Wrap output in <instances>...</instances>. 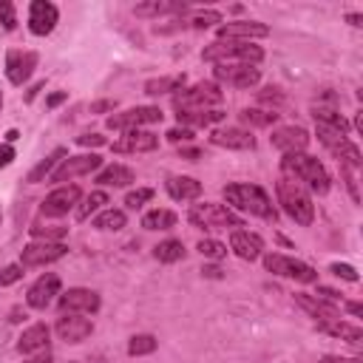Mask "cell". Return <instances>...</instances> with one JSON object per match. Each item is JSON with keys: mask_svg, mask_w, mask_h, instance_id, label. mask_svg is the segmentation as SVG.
Segmentation results:
<instances>
[{"mask_svg": "<svg viewBox=\"0 0 363 363\" xmlns=\"http://www.w3.org/2000/svg\"><path fill=\"white\" fill-rule=\"evenodd\" d=\"M230 250L244 261H255L264 255V238L258 233H250V230H233L230 233Z\"/></svg>", "mask_w": 363, "mask_h": 363, "instance_id": "21", "label": "cell"}, {"mask_svg": "<svg viewBox=\"0 0 363 363\" xmlns=\"http://www.w3.org/2000/svg\"><path fill=\"white\" fill-rule=\"evenodd\" d=\"M182 88H184V74L156 77V79H147L145 82V94L147 96H159V94H167V91H182Z\"/></svg>", "mask_w": 363, "mask_h": 363, "instance_id": "35", "label": "cell"}, {"mask_svg": "<svg viewBox=\"0 0 363 363\" xmlns=\"http://www.w3.org/2000/svg\"><path fill=\"white\" fill-rule=\"evenodd\" d=\"M79 199H82V190H79L77 184H60L57 190H51V193L43 199L40 213H43L45 218H60V216H68V210H77Z\"/></svg>", "mask_w": 363, "mask_h": 363, "instance_id": "11", "label": "cell"}, {"mask_svg": "<svg viewBox=\"0 0 363 363\" xmlns=\"http://www.w3.org/2000/svg\"><path fill=\"white\" fill-rule=\"evenodd\" d=\"M77 145H82V147H99V145H105V136H99V133H82V136H77Z\"/></svg>", "mask_w": 363, "mask_h": 363, "instance_id": "49", "label": "cell"}, {"mask_svg": "<svg viewBox=\"0 0 363 363\" xmlns=\"http://www.w3.org/2000/svg\"><path fill=\"white\" fill-rule=\"evenodd\" d=\"M318 363H360L357 357H340V354H323Z\"/></svg>", "mask_w": 363, "mask_h": 363, "instance_id": "52", "label": "cell"}, {"mask_svg": "<svg viewBox=\"0 0 363 363\" xmlns=\"http://www.w3.org/2000/svg\"><path fill=\"white\" fill-rule=\"evenodd\" d=\"M153 255H156V261H162V264H176V261L184 258V244H182L179 238H164V241H159V244L153 247Z\"/></svg>", "mask_w": 363, "mask_h": 363, "instance_id": "34", "label": "cell"}, {"mask_svg": "<svg viewBox=\"0 0 363 363\" xmlns=\"http://www.w3.org/2000/svg\"><path fill=\"white\" fill-rule=\"evenodd\" d=\"M187 221L199 230H238L244 227V218L238 213H233L227 204H216V201H201L193 204L187 210Z\"/></svg>", "mask_w": 363, "mask_h": 363, "instance_id": "5", "label": "cell"}, {"mask_svg": "<svg viewBox=\"0 0 363 363\" xmlns=\"http://www.w3.org/2000/svg\"><path fill=\"white\" fill-rule=\"evenodd\" d=\"M340 176H343V182H346V190H349L352 201L357 204V201H360V190H357V179H354V170H352V167H340Z\"/></svg>", "mask_w": 363, "mask_h": 363, "instance_id": "46", "label": "cell"}, {"mask_svg": "<svg viewBox=\"0 0 363 363\" xmlns=\"http://www.w3.org/2000/svg\"><path fill=\"white\" fill-rule=\"evenodd\" d=\"M65 156H68V150H65V147H54V150H51L45 159H40V162H37V164L28 170L26 182H28V184H37V182H43L45 176H51V173H54V164H60Z\"/></svg>", "mask_w": 363, "mask_h": 363, "instance_id": "30", "label": "cell"}, {"mask_svg": "<svg viewBox=\"0 0 363 363\" xmlns=\"http://www.w3.org/2000/svg\"><path fill=\"white\" fill-rule=\"evenodd\" d=\"M182 156L184 159H199V150L196 147H182Z\"/></svg>", "mask_w": 363, "mask_h": 363, "instance_id": "58", "label": "cell"}, {"mask_svg": "<svg viewBox=\"0 0 363 363\" xmlns=\"http://www.w3.org/2000/svg\"><path fill=\"white\" fill-rule=\"evenodd\" d=\"M26 363H51V352L45 349V352H37L31 360H26Z\"/></svg>", "mask_w": 363, "mask_h": 363, "instance_id": "54", "label": "cell"}, {"mask_svg": "<svg viewBox=\"0 0 363 363\" xmlns=\"http://www.w3.org/2000/svg\"><path fill=\"white\" fill-rule=\"evenodd\" d=\"M315 136H318V142L335 156L337 153V147L346 142V133H340V130H335V128H326V125H315Z\"/></svg>", "mask_w": 363, "mask_h": 363, "instance_id": "39", "label": "cell"}, {"mask_svg": "<svg viewBox=\"0 0 363 363\" xmlns=\"http://www.w3.org/2000/svg\"><path fill=\"white\" fill-rule=\"evenodd\" d=\"M57 20H60V11H57L54 3H48V0H34V3L28 6V31H31V34H37V37L51 34L54 26H57Z\"/></svg>", "mask_w": 363, "mask_h": 363, "instance_id": "17", "label": "cell"}, {"mask_svg": "<svg viewBox=\"0 0 363 363\" xmlns=\"http://www.w3.org/2000/svg\"><path fill=\"white\" fill-rule=\"evenodd\" d=\"M275 193H278V204L284 207V213H286L295 224L309 227V224L315 221L312 196H309V190H306L301 182H295V179H289V176H281V179L275 182Z\"/></svg>", "mask_w": 363, "mask_h": 363, "instance_id": "3", "label": "cell"}, {"mask_svg": "<svg viewBox=\"0 0 363 363\" xmlns=\"http://www.w3.org/2000/svg\"><path fill=\"white\" fill-rule=\"evenodd\" d=\"M23 275H26V272H23L20 264H6V267L0 269V286H11V284H17Z\"/></svg>", "mask_w": 363, "mask_h": 363, "instance_id": "45", "label": "cell"}, {"mask_svg": "<svg viewBox=\"0 0 363 363\" xmlns=\"http://www.w3.org/2000/svg\"><path fill=\"white\" fill-rule=\"evenodd\" d=\"M65 252H68V247L62 241H31L20 252V267L23 269L45 267V264H54V261L65 258Z\"/></svg>", "mask_w": 363, "mask_h": 363, "instance_id": "9", "label": "cell"}, {"mask_svg": "<svg viewBox=\"0 0 363 363\" xmlns=\"http://www.w3.org/2000/svg\"><path fill=\"white\" fill-rule=\"evenodd\" d=\"M43 85H45V82H34V85L28 88V94H26V102H31V99L37 96V91H43Z\"/></svg>", "mask_w": 363, "mask_h": 363, "instance_id": "56", "label": "cell"}, {"mask_svg": "<svg viewBox=\"0 0 363 363\" xmlns=\"http://www.w3.org/2000/svg\"><path fill=\"white\" fill-rule=\"evenodd\" d=\"M224 102V94L216 82H196L173 94V111H216Z\"/></svg>", "mask_w": 363, "mask_h": 363, "instance_id": "6", "label": "cell"}, {"mask_svg": "<svg viewBox=\"0 0 363 363\" xmlns=\"http://www.w3.org/2000/svg\"><path fill=\"white\" fill-rule=\"evenodd\" d=\"M0 23H3L6 31H14V28H17V11H14V3H9V0L0 3Z\"/></svg>", "mask_w": 363, "mask_h": 363, "instance_id": "44", "label": "cell"}, {"mask_svg": "<svg viewBox=\"0 0 363 363\" xmlns=\"http://www.w3.org/2000/svg\"><path fill=\"white\" fill-rule=\"evenodd\" d=\"M136 182V173L128 164H108L96 173V184L102 187H128Z\"/></svg>", "mask_w": 363, "mask_h": 363, "instance_id": "29", "label": "cell"}, {"mask_svg": "<svg viewBox=\"0 0 363 363\" xmlns=\"http://www.w3.org/2000/svg\"><path fill=\"white\" fill-rule=\"evenodd\" d=\"M116 108V99H99L91 105V113H105V111H113Z\"/></svg>", "mask_w": 363, "mask_h": 363, "instance_id": "50", "label": "cell"}, {"mask_svg": "<svg viewBox=\"0 0 363 363\" xmlns=\"http://www.w3.org/2000/svg\"><path fill=\"white\" fill-rule=\"evenodd\" d=\"M60 286H62V281H60L57 272H45V275H40V278L28 286V292H26V303H28V309H48L51 301L60 295Z\"/></svg>", "mask_w": 363, "mask_h": 363, "instance_id": "15", "label": "cell"}, {"mask_svg": "<svg viewBox=\"0 0 363 363\" xmlns=\"http://www.w3.org/2000/svg\"><path fill=\"white\" fill-rule=\"evenodd\" d=\"M346 309H349L352 315H363V306H360L357 301H349V303H346Z\"/></svg>", "mask_w": 363, "mask_h": 363, "instance_id": "57", "label": "cell"}, {"mask_svg": "<svg viewBox=\"0 0 363 363\" xmlns=\"http://www.w3.org/2000/svg\"><path fill=\"white\" fill-rule=\"evenodd\" d=\"M91 224L96 227V230H122L125 224H128V216L122 213V210H113V207H108V210H102L99 216H94L91 218Z\"/></svg>", "mask_w": 363, "mask_h": 363, "instance_id": "37", "label": "cell"}, {"mask_svg": "<svg viewBox=\"0 0 363 363\" xmlns=\"http://www.w3.org/2000/svg\"><path fill=\"white\" fill-rule=\"evenodd\" d=\"M34 65H37L34 51H20V48L6 51V77L11 85H23L34 74Z\"/></svg>", "mask_w": 363, "mask_h": 363, "instance_id": "20", "label": "cell"}, {"mask_svg": "<svg viewBox=\"0 0 363 363\" xmlns=\"http://www.w3.org/2000/svg\"><path fill=\"white\" fill-rule=\"evenodd\" d=\"M269 26L258 23V20H227L218 26V40H244L252 43L258 37H267Z\"/></svg>", "mask_w": 363, "mask_h": 363, "instance_id": "18", "label": "cell"}, {"mask_svg": "<svg viewBox=\"0 0 363 363\" xmlns=\"http://www.w3.org/2000/svg\"><path fill=\"white\" fill-rule=\"evenodd\" d=\"M196 250H199L204 258H213V261H221V258L227 255V244H221V241H216V238H201V241L196 244Z\"/></svg>", "mask_w": 363, "mask_h": 363, "instance_id": "42", "label": "cell"}, {"mask_svg": "<svg viewBox=\"0 0 363 363\" xmlns=\"http://www.w3.org/2000/svg\"><path fill=\"white\" fill-rule=\"evenodd\" d=\"M164 187L176 201H196L201 196V182H196L193 176H170Z\"/></svg>", "mask_w": 363, "mask_h": 363, "instance_id": "27", "label": "cell"}, {"mask_svg": "<svg viewBox=\"0 0 363 363\" xmlns=\"http://www.w3.org/2000/svg\"><path fill=\"white\" fill-rule=\"evenodd\" d=\"M28 230H31V235H34L37 241H62V235L68 233V227H60V224H54V227H45V224H31Z\"/></svg>", "mask_w": 363, "mask_h": 363, "instance_id": "41", "label": "cell"}, {"mask_svg": "<svg viewBox=\"0 0 363 363\" xmlns=\"http://www.w3.org/2000/svg\"><path fill=\"white\" fill-rule=\"evenodd\" d=\"M153 199V187H139V190H130L128 196H125V207L128 210H139L145 201H150Z\"/></svg>", "mask_w": 363, "mask_h": 363, "instance_id": "43", "label": "cell"}, {"mask_svg": "<svg viewBox=\"0 0 363 363\" xmlns=\"http://www.w3.org/2000/svg\"><path fill=\"white\" fill-rule=\"evenodd\" d=\"M17 136H20V133H17V130H9V133H6V145H11V142H14V139H17Z\"/></svg>", "mask_w": 363, "mask_h": 363, "instance_id": "60", "label": "cell"}, {"mask_svg": "<svg viewBox=\"0 0 363 363\" xmlns=\"http://www.w3.org/2000/svg\"><path fill=\"white\" fill-rule=\"evenodd\" d=\"M99 167H102V156H96V153H79V156L62 159V162L54 167V173H51L48 179H51V182H71V179L88 176V173H94V170H99Z\"/></svg>", "mask_w": 363, "mask_h": 363, "instance_id": "13", "label": "cell"}, {"mask_svg": "<svg viewBox=\"0 0 363 363\" xmlns=\"http://www.w3.org/2000/svg\"><path fill=\"white\" fill-rule=\"evenodd\" d=\"M102 204H108V193H105V190H91V193L82 199V204H77V218H79V221L91 218V213L102 210Z\"/></svg>", "mask_w": 363, "mask_h": 363, "instance_id": "38", "label": "cell"}, {"mask_svg": "<svg viewBox=\"0 0 363 363\" xmlns=\"http://www.w3.org/2000/svg\"><path fill=\"white\" fill-rule=\"evenodd\" d=\"M14 162V147L11 145H0V167H9Z\"/></svg>", "mask_w": 363, "mask_h": 363, "instance_id": "51", "label": "cell"}, {"mask_svg": "<svg viewBox=\"0 0 363 363\" xmlns=\"http://www.w3.org/2000/svg\"><path fill=\"white\" fill-rule=\"evenodd\" d=\"M201 275H207V278H224V272L218 267H201Z\"/></svg>", "mask_w": 363, "mask_h": 363, "instance_id": "55", "label": "cell"}, {"mask_svg": "<svg viewBox=\"0 0 363 363\" xmlns=\"http://www.w3.org/2000/svg\"><path fill=\"white\" fill-rule=\"evenodd\" d=\"M182 26H187V28H210V26H221V11H213V9H207V11H184L182 14V20H179Z\"/></svg>", "mask_w": 363, "mask_h": 363, "instance_id": "32", "label": "cell"}, {"mask_svg": "<svg viewBox=\"0 0 363 363\" xmlns=\"http://www.w3.org/2000/svg\"><path fill=\"white\" fill-rule=\"evenodd\" d=\"M176 119H179V125H184V128H193V125H199V128H204V125H213V122H221L224 119V111H176Z\"/></svg>", "mask_w": 363, "mask_h": 363, "instance_id": "31", "label": "cell"}, {"mask_svg": "<svg viewBox=\"0 0 363 363\" xmlns=\"http://www.w3.org/2000/svg\"><path fill=\"white\" fill-rule=\"evenodd\" d=\"M159 147V136L153 130H145V128H133V130H125V136H119L111 150L113 153H150Z\"/></svg>", "mask_w": 363, "mask_h": 363, "instance_id": "16", "label": "cell"}, {"mask_svg": "<svg viewBox=\"0 0 363 363\" xmlns=\"http://www.w3.org/2000/svg\"><path fill=\"white\" fill-rule=\"evenodd\" d=\"M241 122H247V125H252V128H269V125H275L278 122V111H267V108H244L241 113Z\"/></svg>", "mask_w": 363, "mask_h": 363, "instance_id": "36", "label": "cell"}, {"mask_svg": "<svg viewBox=\"0 0 363 363\" xmlns=\"http://www.w3.org/2000/svg\"><path fill=\"white\" fill-rule=\"evenodd\" d=\"M295 303L309 318H315V320H335V318H340V306H335V303H329L323 298H315L309 292H295Z\"/></svg>", "mask_w": 363, "mask_h": 363, "instance_id": "23", "label": "cell"}, {"mask_svg": "<svg viewBox=\"0 0 363 363\" xmlns=\"http://www.w3.org/2000/svg\"><path fill=\"white\" fill-rule=\"evenodd\" d=\"M312 116H315V125H326V128H335L340 133L349 130V122L340 116V111L335 108V96L326 94V102H312Z\"/></svg>", "mask_w": 363, "mask_h": 363, "instance_id": "25", "label": "cell"}, {"mask_svg": "<svg viewBox=\"0 0 363 363\" xmlns=\"http://www.w3.org/2000/svg\"><path fill=\"white\" fill-rule=\"evenodd\" d=\"M264 267H267L272 275L295 278V281H301V284H315V281H318L315 267H309L306 261H298V258H292V255H284V252H264Z\"/></svg>", "mask_w": 363, "mask_h": 363, "instance_id": "7", "label": "cell"}, {"mask_svg": "<svg viewBox=\"0 0 363 363\" xmlns=\"http://www.w3.org/2000/svg\"><path fill=\"white\" fill-rule=\"evenodd\" d=\"M164 113L159 105H136V108H128L122 113H113L105 119V128L108 130H133V128H142V125H153V122H162Z\"/></svg>", "mask_w": 363, "mask_h": 363, "instance_id": "8", "label": "cell"}, {"mask_svg": "<svg viewBox=\"0 0 363 363\" xmlns=\"http://www.w3.org/2000/svg\"><path fill=\"white\" fill-rule=\"evenodd\" d=\"M0 108H3V94H0Z\"/></svg>", "mask_w": 363, "mask_h": 363, "instance_id": "61", "label": "cell"}, {"mask_svg": "<svg viewBox=\"0 0 363 363\" xmlns=\"http://www.w3.org/2000/svg\"><path fill=\"white\" fill-rule=\"evenodd\" d=\"M176 221H179V216L173 213V210H147L145 216H142V227L145 230H170V227H176Z\"/></svg>", "mask_w": 363, "mask_h": 363, "instance_id": "33", "label": "cell"}, {"mask_svg": "<svg viewBox=\"0 0 363 363\" xmlns=\"http://www.w3.org/2000/svg\"><path fill=\"white\" fill-rule=\"evenodd\" d=\"M156 346H159V340H156L153 335H133V337L128 340V354H130V357L153 354V352H156Z\"/></svg>", "mask_w": 363, "mask_h": 363, "instance_id": "40", "label": "cell"}, {"mask_svg": "<svg viewBox=\"0 0 363 363\" xmlns=\"http://www.w3.org/2000/svg\"><path fill=\"white\" fill-rule=\"evenodd\" d=\"M57 309H60V315H94L99 309V295L85 286H71V289L60 292Z\"/></svg>", "mask_w": 363, "mask_h": 363, "instance_id": "10", "label": "cell"}, {"mask_svg": "<svg viewBox=\"0 0 363 363\" xmlns=\"http://www.w3.org/2000/svg\"><path fill=\"white\" fill-rule=\"evenodd\" d=\"M269 145H272L275 150H281L284 156H289V153H306V147H309V133H306V128H301V125H281V128L272 130Z\"/></svg>", "mask_w": 363, "mask_h": 363, "instance_id": "14", "label": "cell"}, {"mask_svg": "<svg viewBox=\"0 0 363 363\" xmlns=\"http://www.w3.org/2000/svg\"><path fill=\"white\" fill-rule=\"evenodd\" d=\"M164 136H167V142H173V145H179V142H190V139H193V128L176 125V128H170Z\"/></svg>", "mask_w": 363, "mask_h": 363, "instance_id": "47", "label": "cell"}, {"mask_svg": "<svg viewBox=\"0 0 363 363\" xmlns=\"http://www.w3.org/2000/svg\"><path fill=\"white\" fill-rule=\"evenodd\" d=\"M281 176H289V179L301 182L306 190H312L318 196H326L329 193V182H332L326 167L315 156H309V153H289V156H284L281 159Z\"/></svg>", "mask_w": 363, "mask_h": 363, "instance_id": "2", "label": "cell"}, {"mask_svg": "<svg viewBox=\"0 0 363 363\" xmlns=\"http://www.w3.org/2000/svg\"><path fill=\"white\" fill-rule=\"evenodd\" d=\"M221 196L227 199V207L235 213H250V216H258L264 221H275L278 213H275V204L272 199L267 196L264 187L258 184H247V182H233L221 190Z\"/></svg>", "mask_w": 363, "mask_h": 363, "instance_id": "1", "label": "cell"}, {"mask_svg": "<svg viewBox=\"0 0 363 363\" xmlns=\"http://www.w3.org/2000/svg\"><path fill=\"white\" fill-rule=\"evenodd\" d=\"M190 6L182 3V0H150V3H139L133 6V14L136 17H162V14H184Z\"/></svg>", "mask_w": 363, "mask_h": 363, "instance_id": "28", "label": "cell"}, {"mask_svg": "<svg viewBox=\"0 0 363 363\" xmlns=\"http://www.w3.org/2000/svg\"><path fill=\"white\" fill-rule=\"evenodd\" d=\"M48 340H51L48 323H31L28 329H23V335H20V340H17V352H20V354L45 352V349H48Z\"/></svg>", "mask_w": 363, "mask_h": 363, "instance_id": "24", "label": "cell"}, {"mask_svg": "<svg viewBox=\"0 0 363 363\" xmlns=\"http://www.w3.org/2000/svg\"><path fill=\"white\" fill-rule=\"evenodd\" d=\"M346 20H349L352 26H363V14H349Z\"/></svg>", "mask_w": 363, "mask_h": 363, "instance_id": "59", "label": "cell"}, {"mask_svg": "<svg viewBox=\"0 0 363 363\" xmlns=\"http://www.w3.org/2000/svg\"><path fill=\"white\" fill-rule=\"evenodd\" d=\"M213 77L233 88H252L261 79V68L250 62H216Z\"/></svg>", "mask_w": 363, "mask_h": 363, "instance_id": "12", "label": "cell"}, {"mask_svg": "<svg viewBox=\"0 0 363 363\" xmlns=\"http://www.w3.org/2000/svg\"><path fill=\"white\" fill-rule=\"evenodd\" d=\"M201 60L207 62H250L258 65L264 60V48L244 40H216L201 51Z\"/></svg>", "mask_w": 363, "mask_h": 363, "instance_id": "4", "label": "cell"}, {"mask_svg": "<svg viewBox=\"0 0 363 363\" xmlns=\"http://www.w3.org/2000/svg\"><path fill=\"white\" fill-rule=\"evenodd\" d=\"M65 99H68V91H57V94H51V96L45 99V105H48V108H57V105L65 102Z\"/></svg>", "mask_w": 363, "mask_h": 363, "instance_id": "53", "label": "cell"}, {"mask_svg": "<svg viewBox=\"0 0 363 363\" xmlns=\"http://www.w3.org/2000/svg\"><path fill=\"white\" fill-rule=\"evenodd\" d=\"M315 329L323 332V335H329V337H340L346 343H363V329L354 326V323H346L340 318H335V320H318Z\"/></svg>", "mask_w": 363, "mask_h": 363, "instance_id": "26", "label": "cell"}, {"mask_svg": "<svg viewBox=\"0 0 363 363\" xmlns=\"http://www.w3.org/2000/svg\"><path fill=\"white\" fill-rule=\"evenodd\" d=\"M54 332H57V337L65 340V343H82L85 337L94 335V323H91V318H85V315H60Z\"/></svg>", "mask_w": 363, "mask_h": 363, "instance_id": "19", "label": "cell"}, {"mask_svg": "<svg viewBox=\"0 0 363 363\" xmlns=\"http://www.w3.org/2000/svg\"><path fill=\"white\" fill-rule=\"evenodd\" d=\"M210 142L227 150H252L255 147V136L244 128H221L210 133Z\"/></svg>", "mask_w": 363, "mask_h": 363, "instance_id": "22", "label": "cell"}, {"mask_svg": "<svg viewBox=\"0 0 363 363\" xmlns=\"http://www.w3.org/2000/svg\"><path fill=\"white\" fill-rule=\"evenodd\" d=\"M329 272H332V275H337V278H343V281H352V284L357 281V269H354V267H349V264H332V267H329Z\"/></svg>", "mask_w": 363, "mask_h": 363, "instance_id": "48", "label": "cell"}]
</instances>
